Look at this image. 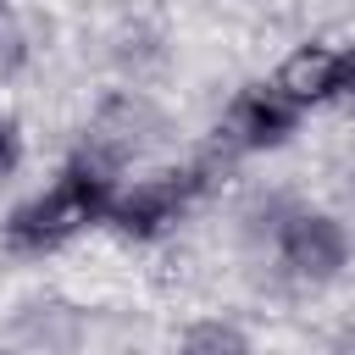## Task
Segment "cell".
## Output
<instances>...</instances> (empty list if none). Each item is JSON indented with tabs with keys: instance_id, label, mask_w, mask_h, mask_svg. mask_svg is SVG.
Here are the masks:
<instances>
[{
	"instance_id": "ba28073f",
	"label": "cell",
	"mask_w": 355,
	"mask_h": 355,
	"mask_svg": "<svg viewBox=\"0 0 355 355\" xmlns=\"http://www.w3.org/2000/svg\"><path fill=\"white\" fill-rule=\"evenodd\" d=\"M333 100H349L355 105V44L333 55Z\"/></svg>"
},
{
	"instance_id": "8992f818",
	"label": "cell",
	"mask_w": 355,
	"mask_h": 355,
	"mask_svg": "<svg viewBox=\"0 0 355 355\" xmlns=\"http://www.w3.org/2000/svg\"><path fill=\"white\" fill-rule=\"evenodd\" d=\"M178 355H250V338L233 322H194L178 338Z\"/></svg>"
},
{
	"instance_id": "6da1fadb",
	"label": "cell",
	"mask_w": 355,
	"mask_h": 355,
	"mask_svg": "<svg viewBox=\"0 0 355 355\" xmlns=\"http://www.w3.org/2000/svg\"><path fill=\"white\" fill-rule=\"evenodd\" d=\"M111 178L94 166V161H72L44 194H33V200H22L17 211H11V244H22V250H55V244H67L72 233H83L89 222H105V211H111Z\"/></svg>"
},
{
	"instance_id": "52a82bcc",
	"label": "cell",
	"mask_w": 355,
	"mask_h": 355,
	"mask_svg": "<svg viewBox=\"0 0 355 355\" xmlns=\"http://www.w3.org/2000/svg\"><path fill=\"white\" fill-rule=\"evenodd\" d=\"M17 166H22V133L11 116H0V178H11Z\"/></svg>"
},
{
	"instance_id": "30bf717a",
	"label": "cell",
	"mask_w": 355,
	"mask_h": 355,
	"mask_svg": "<svg viewBox=\"0 0 355 355\" xmlns=\"http://www.w3.org/2000/svg\"><path fill=\"white\" fill-rule=\"evenodd\" d=\"M0 11H6V0H0Z\"/></svg>"
},
{
	"instance_id": "277c9868",
	"label": "cell",
	"mask_w": 355,
	"mask_h": 355,
	"mask_svg": "<svg viewBox=\"0 0 355 355\" xmlns=\"http://www.w3.org/2000/svg\"><path fill=\"white\" fill-rule=\"evenodd\" d=\"M300 128V105H288L277 89L255 83V89H239L233 105H227V133L239 150H272L283 144L288 133Z\"/></svg>"
},
{
	"instance_id": "3957f363",
	"label": "cell",
	"mask_w": 355,
	"mask_h": 355,
	"mask_svg": "<svg viewBox=\"0 0 355 355\" xmlns=\"http://www.w3.org/2000/svg\"><path fill=\"white\" fill-rule=\"evenodd\" d=\"M277 255H283V266H288L294 277H305V283H333V277L344 272V261H349V233H344L333 216H322V211H300V216L283 222Z\"/></svg>"
},
{
	"instance_id": "9c48e42d",
	"label": "cell",
	"mask_w": 355,
	"mask_h": 355,
	"mask_svg": "<svg viewBox=\"0 0 355 355\" xmlns=\"http://www.w3.org/2000/svg\"><path fill=\"white\" fill-rule=\"evenodd\" d=\"M349 355H355V344H349Z\"/></svg>"
},
{
	"instance_id": "5b68a950",
	"label": "cell",
	"mask_w": 355,
	"mask_h": 355,
	"mask_svg": "<svg viewBox=\"0 0 355 355\" xmlns=\"http://www.w3.org/2000/svg\"><path fill=\"white\" fill-rule=\"evenodd\" d=\"M333 55H338V50H327V44H300V50L277 67L272 89H277L288 105H316V100H333Z\"/></svg>"
},
{
	"instance_id": "7a4b0ae2",
	"label": "cell",
	"mask_w": 355,
	"mask_h": 355,
	"mask_svg": "<svg viewBox=\"0 0 355 355\" xmlns=\"http://www.w3.org/2000/svg\"><path fill=\"white\" fill-rule=\"evenodd\" d=\"M194 194H200V172H194V166H189V172H155V178L133 183L128 194H111L105 222H111L116 233H128V239H161V233L189 211Z\"/></svg>"
}]
</instances>
